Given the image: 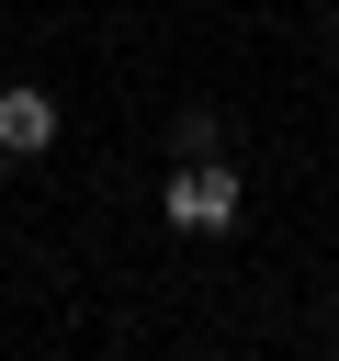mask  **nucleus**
I'll use <instances>...</instances> for the list:
<instances>
[{
    "label": "nucleus",
    "mask_w": 339,
    "mask_h": 361,
    "mask_svg": "<svg viewBox=\"0 0 339 361\" xmlns=\"http://www.w3.org/2000/svg\"><path fill=\"white\" fill-rule=\"evenodd\" d=\"M0 147H11V158H34V147H56V102H45L34 79H11V90H0Z\"/></svg>",
    "instance_id": "nucleus-2"
},
{
    "label": "nucleus",
    "mask_w": 339,
    "mask_h": 361,
    "mask_svg": "<svg viewBox=\"0 0 339 361\" xmlns=\"http://www.w3.org/2000/svg\"><path fill=\"white\" fill-rule=\"evenodd\" d=\"M0 180H11V147H0Z\"/></svg>",
    "instance_id": "nucleus-4"
},
{
    "label": "nucleus",
    "mask_w": 339,
    "mask_h": 361,
    "mask_svg": "<svg viewBox=\"0 0 339 361\" xmlns=\"http://www.w3.org/2000/svg\"><path fill=\"white\" fill-rule=\"evenodd\" d=\"M158 203H170V226H181V237H226V226L249 214V192H237V169H226V158H181Z\"/></svg>",
    "instance_id": "nucleus-1"
},
{
    "label": "nucleus",
    "mask_w": 339,
    "mask_h": 361,
    "mask_svg": "<svg viewBox=\"0 0 339 361\" xmlns=\"http://www.w3.org/2000/svg\"><path fill=\"white\" fill-rule=\"evenodd\" d=\"M328 293H339V282H328Z\"/></svg>",
    "instance_id": "nucleus-5"
},
{
    "label": "nucleus",
    "mask_w": 339,
    "mask_h": 361,
    "mask_svg": "<svg viewBox=\"0 0 339 361\" xmlns=\"http://www.w3.org/2000/svg\"><path fill=\"white\" fill-rule=\"evenodd\" d=\"M170 147H181V158H226V124H215V102H181Z\"/></svg>",
    "instance_id": "nucleus-3"
}]
</instances>
